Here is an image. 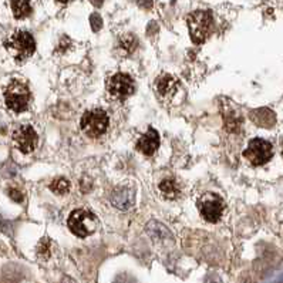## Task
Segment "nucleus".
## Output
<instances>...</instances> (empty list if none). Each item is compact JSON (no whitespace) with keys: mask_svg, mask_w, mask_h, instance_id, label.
<instances>
[{"mask_svg":"<svg viewBox=\"0 0 283 283\" xmlns=\"http://www.w3.org/2000/svg\"><path fill=\"white\" fill-rule=\"evenodd\" d=\"M5 46L17 63L26 62L36 51L35 37L26 30L14 32L13 35H10V37L7 39Z\"/></svg>","mask_w":283,"mask_h":283,"instance_id":"nucleus-1","label":"nucleus"},{"mask_svg":"<svg viewBox=\"0 0 283 283\" xmlns=\"http://www.w3.org/2000/svg\"><path fill=\"white\" fill-rule=\"evenodd\" d=\"M189 35L195 44H201L207 40L214 29V17L209 10H196L187 19Z\"/></svg>","mask_w":283,"mask_h":283,"instance_id":"nucleus-2","label":"nucleus"},{"mask_svg":"<svg viewBox=\"0 0 283 283\" xmlns=\"http://www.w3.org/2000/svg\"><path fill=\"white\" fill-rule=\"evenodd\" d=\"M67 225H69V229L74 235H77L78 238H86V236L91 235L96 231L98 219H97L96 215L90 211L74 209L70 214L69 219H67Z\"/></svg>","mask_w":283,"mask_h":283,"instance_id":"nucleus-3","label":"nucleus"},{"mask_svg":"<svg viewBox=\"0 0 283 283\" xmlns=\"http://www.w3.org/2000/svg\"><path fill=\"white\" fill-rule=\"evenodd\" d=\"M110 124V117L103 108H93V110L86 111L81 117V130H83L89 137L97 138L103 135L107 131Z\"/></svg>","mask_w":283,"mask_h":283,"instance_id":"nucleus-4","label":"nucleus"},{"mask_svg":"<svg viewBox=\"0 0 283 283\" xmlns=\"http://www.w3.org/2000/svg\"><path fill=\"white\" fill-rule=\"evenodd\" d=\"M30 97L32 96L27 86L20 81H12L5 90V103L7 108L13 112H23L27 110Z\"/></svg>","mask_w":283,"mask_h":283,"instance_id":"nucleus-5","label":"nucleus"},{"mask_svg":"<svg viewBox=\"0 0 283 283\" xmlns=\"http://www.w3.org/2000/svg\"><path fill=\"white\" fill-rule=\"evenodd\" d=\"M243 157L248 159L252 165L261 166L268 164L273 157V147L266 139L253 138L249 141L246 150L243 151Z\"/></svg>","mask_w":283,"mask_h":283,"instance_id":"nucleus-6","label":"nucleus"},{"mask_svg":"<svg viewBox=\"0 0 283 283\" xmlns=\"http://www.w3.org/2000/svg\"><path fill=\"white\" fill-rule=\"evenodd\" d=\"M198 209L205 221L215 223V222L219 221L223 215L225 202L219 195L214 192H207L198 200Z\"/></svg>","mask_w":283,"mask_h":283,"instance_id":"nucleus-7","label":"nucleus"},{"mask_svg":"<svg viewBox=\"0 0 283 283\" xmlns=\"http://www.w3.org/2000/svg\"><path fill=\"white\" fill-rule=\"evenodd\" d=\"M107 91L114 100L124 101L128 97L134 94L135 83L131 77L125 73H117L107 80Z\"/></svg>","mask_w":283,"mask_h":283,"instance_id":"nucleus-8","label":"nucleus"},{"mask_svg":"<svg viewBox=\"0 0 283 283\" xmlns=\"http://www.w3.org/2000/svg\"><path fill=\"white\" fill-rule=\"evenodd\" d=\"M13 141L23 154H30L37 147L39 135L32 125H21L13 132Z\"/></svg>","mask_w":283,"mask_h":283,"instance_id":"nucleus-9","label":"nucleus"},{"mask_svg":"<svg viewBox=\"0 0 283 283\" xmlns=\"http://www.w3.org/2000/svg\"><path fill=\"white\" fill-rule=\"evenodd\" d=\"M159 143H161V138H159L158 131L152 127H148L147 132H144V135L138 139L137 143V148H138L139 152H143L144 155H148L151 157L155 154V151L158 150Z\"/></svg>","mask_w":283,"mask_h":283,"instance_id":"nucleus-10","label":"nucleus"},{"mask_svg":"<svg viewBox=\"0 0 283 283\" xmlns=\"http://www.w3.org/2000/svg\"><path fill=\"white\" fill-rule=\"evenodd\" d=\"M111 204L121 211H128L134 205V191L131 188H116L111 193Z\"/></svg>","mask_w":283,"mask_h":283,"instance_id":"nucleus-11","label":"nucleus"},{"mask_svg":"<svg viewBox=\"0 0 283 283\" xmlns=\"http://www.w3.org/2000/svg\"><path fill=\"white\" fill-rule=\"evenodd\" d=\"M178 80L174 78L173 76L169 74H162L157 78V83H155V87H157V93L162 98H171V97L175 96V93L178 91Z\"/></svg>","mask_w":283,"mask_h":283,"instance_id":"nucleus-12","label":"nucleus"},{"mask_svg":"<svg viewBox=\"0 0 283 283\" xmlns=\"http://www.w3.org/2000/svg\"><path fill=\"white\" fill-rule=\"evenodd\" d=\"M249 117L256 125L263 127V128H272L276 124V116L269 108H258V110L250 111Z\"/></svg>","mask_w":283,"mask_h":283,"instance_id":"nucleus-13","label":"nucleus"},{"mask_svg":"<svg viewBox=\"0 0 283 283\" xmlns=\"http://www.w3.org/2000/svg\"><path fill=\"white\" fill-rule=\"evenodd\" d=\"M137 47H138V39L135 36L125 35L120 37V40H118V50L125 55L134 53Z\"/></svg>","mask_w":283,"mask_h":283,"instance_id":"nucleus-14","label":"nucleus"},{"mask_svg":"<svg viewBox=\"0 0 283 283\" xmlns=\"http://www.w3.org/2000/svg\"><path fill=\"white\" fill-rule=\"evenodd\" d=\"M12 12L16 19H26L32 13L30 0H12Z\"/></svg>","mask_w":283,"mask_h":283,"instance_id":"nucleus-15","label":"nucleus"},{"mask_svg":"<svg viewBox=\"0 0 283 283\" xmlns=\"http://www.w3.org/2000/svg\"><path fill=\"white\" fill-rule=\"evenodd\" d=\"M159 191L168 200H175L180 195V188L173 178H165L159 182Z\"/></svg>","mask_w":283,"mask_h":283,"instance_id":"nucleus-16","label":"nucleus"},{"mask_svg":"<svg viewBox=\"0 0 283 283\" xmlns=\"http://www.w3.org/2000/svg\"><path fill=\"white\" fill-rule=\"evenodd\" d=\"M147 232L150 234L152 239H166V238H171V232L168 231V229L162 225V223H159V222H155L152 221L148 223V227H147Z\"/></svg>","mask_w":283,"mask_h":283,"instance_id":"nucleus-17","label":"nucleus"},{"mask_svg":"<svg viewBox=\"0 0 283 283\" xmlns=\"http://www.w3.org/2000/svg\"><path fill=\"white\" fill-rule=\"evenodd\" d=\"M50 189L54 193H59V195H64L70 191V182L66 178H55L51 185H50Z\"/></svg>","mask_w":283,"mask_h":283,"instance_id":"nucleus-18","label":"nucleus"},{"mask_svg":"<svg viewBox=\"0 0 283 283\" xmlns=\"http://www.w3.org/2000/svg\"><path fill=\"white\" fill-rule=\"evenodd\" d=\"M90 23H91V27H93V30L94 32H97L98 29H101V26H103V20H101V17L98 16V14H91L90 17Z\"/></svg>","mask_w":283,"mask_h":283,"instance_id":"nucleus-19","label":"nucleus"},{"mask_svg":"<svg viewBox=\"0 0 283 283\" xmlns=\"http://www.w3.org/2000/svg\"><path fill=\"white\" fill-rule=\"evenodd\" d=\"M138 3H139V6L147 7V9L152 6V0H138Z\"/></svg>","mask_w":283,"mask_h":283,"instance_id":"nucleus-20","label":"nucleus"},{"mask_svg":"<svg viewBox=\"0 0 283 283\" xmlns=\"http://www.w3.org/2000/svg\"><path fill=\"white\" fill-rule=\"evenodd\" d=\"M104 0H91V3L94 5V6H101L103 5Z\"/></svg>","mask_w":283,"mask_h":283,"instance_id":"nucleus-21","label":"nucleus"},{"mask_svg":"<svg viewBox=\"0 0 283 283\" xmlns=\"http://www.w3.org/2000/svg\"><path fill=\"white\" fill-rule=\"evenodd\" d=\"M57 2H60V3H69L71 0H57Z\"/></svg>","mask_w":283,"mask_h":283,"instance_id":"nucleus-22","label":"nucleus"},{"mask_svg":"<svg viewBox=\"0 0 283 283\" xmlns=\"http://www.w3.org/2000/svg\"><path fill=\"white\" fill-rule=\"evenodd\" d=\"M116 283H130V282H125V280H117Z\"/></svg>","mask_w":283,"mask_h":283,"instance_id":"nucleus-23","label":"nucleus"},{"mask_svg":"<svg viewBox=\"0 0 283 283\" xmlns=\"http://www.w3.org/2000/svg\"><path fill=\"white\" fill-rule=\"evenodd\" d=\"M279 282H280V283H283V276H282V277H280V280H279Z\"/></svg>","mask_w":283,"mask_h":283,"instance_id":"nucleus-24","label":"nucleus"}]
</instances>
